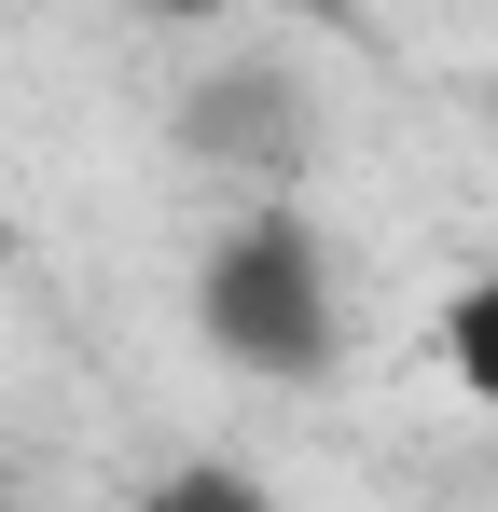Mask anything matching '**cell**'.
Returning a JSON list of instances; mask_svg holds the SVG:
<instances>
[{
	"mask_svg": "<svg viewBox=\"0 0 498 512\" xmlns=\"http://www.w3.org/2000/svg\"><path fill=\"white\" fill-rule=\"evenodd\" d=\"M125 14H166V28H208V14H236V0H125Z\"/></svg>",
	"mask_w": 498,
	"mask_h": 512,
	"instance_id": "277c9868",
	"label": "cell"
},
{
	"mask_svg": "<svg viewBox=\"0 0 498 512\" xmlns=\"http://www.w3.org/2000/svg\"><path fill=\"white\" fill-rule=\"evenodd\" d=\"M236 14H291V28H305V14H332V0H236Z\"/></svg>",
	"mask_w": 498,
	"mask_h": 512,
	"instance_id": "5b68a950",
	"label": "cell"
},
{
	"mask_svg": "<svg viewBox=\"0 0 498 512\" xmlns=\"http://www.w3.org/2000/svg\"><path fill=\"white\" fill-rule=\"evenodd\" d=\"M443 374H457V388H471V402L498 416V263L471 277V291H457V305H443Z\"/></svg>",
	"mask_w": 498,
	"mask_h": 512,
	"instance_id": "3957f363",
	"label": "cell"
},
{
	"mask_svg": "<svg viewBox=\"0 0 498 512\" xmlns=\"http://www.w3.org/2000/svg\"><path fill=\"white\" fill-rule=\"evenodd\" d=\"M194 346L249 388H319L346 346V263L305 194H236V222L194 250Z\"/></svg>",
	"mask_w": 498,
	"mask_h": 512,
	"instance_id": "6da1fadb",
	"label": "cell"
},
{
	"mask_svg": "<svg viewBox=\"0 0 498 512\" xmlns=\"http://www.w3.org/2000/svg\"><path fill=\"white\" fill-rule=\"evenodd\" d=\"M166 139H180L194 180L291 194V180L319 167V84L291 56H208V70H180V97H166Z\"/></svg>",
	"mask_w": 498,
	"mask_h": 512,
	"instance_id": "7a4b0ae2",
	"label": "cell"
}]
</instances>
